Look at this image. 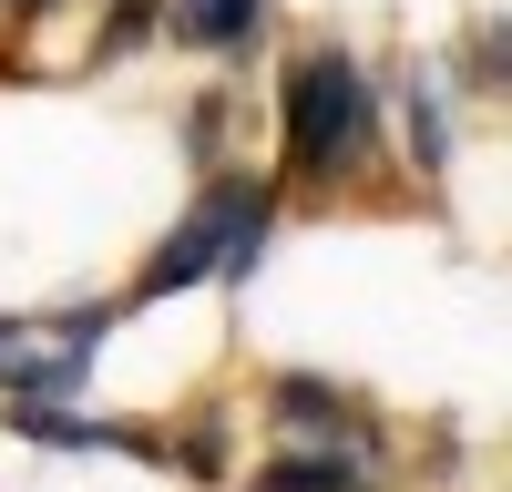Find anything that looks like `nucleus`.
I'll list each match as a JSON object with an SVG mask.
<instances>
[{
  "mask_svg": "<svg viewBox=\"0 0 512 492\" xmlns=\"http://www.w3.org/2000/svg\"><path fill=\"white\" fill-rule=\"evenodd\" d=\"M287 31V0H164V52L205 72H256Z\"/></svg>",
  "mask_w": 512,
  "mask_h": 492,
  "instance_id": "nucleus-6",
  "label": "nucleus"
},
{
  "mask_svg": "<svg viewBox=\"0 0 512 492\" xmlns=\"http://www.w3.org/2000/svg\"><path fill=\"white\" fill-rule=\"evenodd\" d=\"M246 123H256V72L195 82V93L175 103V154H185V175H205V164H236V154H246Z\"/></svg>",
  "mask_w": 512,
  "mask_h": 492,
  "instance_id": "nucleus-9",
  "label": "nucleus"
},
{
  "mask_svg": "<svg viewBox=\"0 0 512 492\" xmlns=\"http://www.w3.org/2000/svg\"><path fill=\"white\" fill-rule=\"evenodd\" d=\"M256 123H267V175L287 216H410L390 175V93H379V52L338 21L277 31V52L256 62Z\"/></svg>",
  "mask_w": 512,
  "mask_h": 492,
  "instance_id": "nucleus-1",
  "label": "nucleus"
},
{
  "mask_svg": "<svg viewBox=\"0 0 512 492\" xmlns=\"http://www.w3.org/2000/svg\"><path fill=\"white\" fill-rule=\"evenodd\" d=\"M246 441H256V421H246V380H205V390H185L175 410H164V482L226 492L236 462H246Z\"/></svg>",
  "mask_w": 512,
  "mask_h": 492,
  "instance_id": "nucleus-5",
  "label": "nucleus"
},
{
  "mask_svg": "<svg viewBox=\"0 0 512 492\" xmlns=\"http://www.w3.org/2000/svg\"><path fill=\"white\" fill-rule=\"evenodd\" d=\"M164 52V0H82V82Z\"/></svg>",
  "mask_w": 512,
  "mask_h": 492,
  "instance_id": "nucleus-10",
  "label": "nucleus"
},
{
  "mask_svg": "<svg viewBox=\"0 0 512 492\" xmlns=\"http://www.w3.org/2000/svg\"><path fill=\"white\" fill-rule=\"evenodd\" d=\"M379 93H390V175L410 195V216H431V205H451V175L461 154H472V103L451 93L441 52H379Z\"/></svg>",
  "mask_w": 512,
  "mask_h": 492,
  "instance_id": "nucleus-4",
  "label": "nucleus"
},
{
  "mask_svg": "<svg viewBox=\"0 0 512 492\" xmlns=\"http://www.w3.org/2000/svg\"><path fill=\"white\" fill-rule=\"evenodd\" d=\"M287 195L277 175L256 154L236 164H205V175H185V205L154 226V246L134 257V277H123V308L154 318V308H175L195 298V287H216V298H246L256 277L277 267V236H287Z\"/></svg>",
  "mask_w": 512,
  "mask_h": 492,
  "instance_id": "nucleus-2",
  "label": "nucleus"
},
{
  "mask_svg": "<svg viewBox=\"0 0 512 492\" xmlns=\"http://www.w3.org/2000/svg\"><path fill=\"white\" fill-rule=\"evenodd\" d=\"M431 52H441V72H451V93L472 103V123H502V103H512V11H502V0L461 11Z\"/></svg>",
  "mask_w": 512,
  "mask_h": 492,
  "instance_id": "nucleus-8",
  "label": "nucleus"
},
{
  "mask_svg": "<svg viewBox=\"0 0 512 492\" xmlns=\"http://www.w3.org/2000/svg\"><path fill=\"white\" fill-rule=\"evenodd\" d=\"M226 492H410V472L359 462V451H318V441H246Z\"/></svg>",
  "mask_w": 512,
  "mask_h": 492,
  "instance_id": "nucleus-7",
  "label": "nucleus"
},
{
  "mask_svg": "<svg viewBox=\"0 0 512 492\" xmlns=\"http://www.w3.org/2000/svg\"><path fill=\"white\" fill-rule=\"evenodd\" d=\"M246 421H256V441H318V451H359V462L410 472V421L318 359H267L246 380Z\"/></svg>",
  "mask_w": 512,
  "mask_h": 492,
  "instance_id": "nucleus-3",
  "label": "nucleus"
},
{
  "mask_svg": "<svg viewBox=\"0 0 512 492\" xmlns=\"http://www.w3.org/2000/svg\"><path fill=\"white\" fill-rule=\"evenodd\" d=\"M31 349H41V318H31V308H0V390L31 369Z\"/></svg>",
  "mask_w": 512,
  "mask_h": 492,
  "instance_id": "nucleus-11",
  "label": "nucleus"
}]
</instances>
